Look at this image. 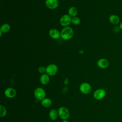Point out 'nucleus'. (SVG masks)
<instances>
[{
  "label": "nucleus",
  "instance_id": "9d476101",
  "mask_svg": "<svg viewBox=\"0 0 122 122\" xmlns=\"http://www.w3.org/2000/svg\"><path fill=\"white\" fill-rule=\"evenodd\" d=\"M97 64L100 68L104 69L109 66V62L107 59L104 58H101L98 60Z\"/></svg>",
  "mask_w": 122,
  "mask_h": 122
},
{
  "label": "nucleus",
  "instance_id": "6ab92c4d",
  "mask_svg": "<svg viewBox=\"0 0 122 122\" xmlns=\"http://www.w3.org/2000/svg\"><path fill=\"white\" fill-rule=\"evenodd\" d=\"M81 22V20L78 17H74L71 18V23H72L73 25H79Z\"/></svg>",
  "mask_w": 122,
  "mask_h": 122
},
{
  "label": "nucleus",
  "instance_id": "f3484780",
  "mask_svg": "<svg viewBox=\"0 0 122 122\" xmlns=\"http://www.w3.org/2000/svg\"><path fill=\"white\" fill-rule=\"evenodd\" d=\"M10 26L8 23H4L1 26L0 28V31L2 33H7L10 30Z\"/></svg>",
  "mask_w": 122,
  "mask_h": 122
},
{
  "label": "nucleus",
  "instance_id": "4468645a",
  "mask_svg": "<svg viewBox=\"0 0 122 122\" xmlns=\"http://www.w3.org/2000/svg\"><path fill=\"white\" fill-rule=\"evenodd\" d=\"M49 115V117H50V119L51 120L55 121L57 119V118L59 116L58 112L56 109H51L50 111Z\"/></svg>",
  "mask_w": 122,
  "mask_h": 122
},
{
  "label": "nucleus",
  "instance_id": "5701e85b",
  "mask_svg": "<svg viewBox=\"0 0 122 122\" xmlns=\"http://www.w3.org/2000/svg\"><path fill=\"white\" fill-rule=\"evenodd\" d=\"M62 122H69V121H68L67 120H63Z\"/></svg>",
  "mask_w": 122,
  "mask_h": 122
},
{
  "label": "nucleus",
  "instance_id": "f03ea898",
  "mask_svg": "<svg viewBox=\"0 0 122 122\" xmlns=\"http://www.w3.org/2000/svg\"><path fill=\"white\" fill-rule=\"evenodd\" d=\"M58 114L60 118L62 120H67L70 115V112L68 108L65 107H60L58 110Z\"/></svg>",
  "mask_w": 122,
  "mask_h": 122
},
{
  "label": "nucleus",
  "instance_id": "2eb2a0df",
  "mask_svg": "<svg viewBox=\"0 0 122 122\" xmlns=\"http://www.w3.org/2000/svg\"><path fill=\"white\" fill-rule=\"evenodd\" d=\"M68 13V14L70 16H71V18L76 17L78 13L77 9L74 6H71L69 9Z\"/></svg>",
  "mask_w": 122,
  "mask_h": 122
},
{
  "label": "nucleus",
  "instance_id": "aec40b11",
  "mask_svg": "<svg viewBox=\"0 0 122 122\" xmlns=\"http://www.w3.org/2000/svg\"><path fill=\"white\" fill-rule=\"evenodd\" d=\"M38 71L40 73L42 74H44L45 72H46V68L42 66H40L38 69Z\"/></svg>",
  "mask_w": 122,
  "mask_h": 122
},
{
  "label": "nucleus",
  "instance_id": "412c9836",
  "mask_svg": "<svg viewBox=\"0 0 122 122\" xmlns=\"http://www.w3.org/2000/svg\"><path fill=\"white\" fill-rule=\"evenodd\" d=\"M69 83V80L68 78H66L64 80V84L65 85H67Z\"/></svg>",
  "mask_w": 122,
  "mask_h": 122
},
{
  "label": "nucleus",
  "instance_id": "7ed1b4c3",
  "mask_svg": "<svg viewBox=\"0 0 122 122\" xmlns=\"http://www.w3.org/2000/svg\"><path fill=\"white\" fill-rule=\"evenodd\" d=\"M34 95L35 98L39 101H42L45 98L46 92L45 90L41 88H36L34 91Z\"/></svg>",
  "mask_w": 122,
  "mask_h": 122
},
{
  "label": "nucleus",
  "instance_id": "f8f14e48",
  "mask_svg": "<svg viewBox=\"0 0 122 122\" xmlns=\"http://www.w3.org/2000/svg\"><path fill=\"white\" fill-rule=\"evenodd\" d=\"M40 81L41 83L43 85H46L50 81V76L46 73L42 74L40 77Z\"/></svg>",
  "mask_w": 122,
  "mask_h": 122
},
{
  "label": "nucleus",
  "instance_id": "f257e3e1",
  "mask_svg": "<svg viewBox=\"0 0 122 122\" xmlns=\"http://www.w3.org/2000/svg\"><path fill=\"white\" fill-rule=\"evenodd\" d=\"M73 34V30L71 27H65L61 31V38L65 41L69 40L72 38Z\"/></svg>",
  "mask_w": 122,
  "mask_h": 122
},
{
  "label": "nucleus",
  "instance_id": "b1692460",
  "mask_svg": "<svg viewBox=\"0 0 122 122\" xmlns=\"http://www.w3.org/2000/svg\"></svg>",
  "mask_w": 122,
  "mask_h": 122
},
{
  "label": "nucleus",
  "instance_id": "9b49d317",
  "mask_svg": "<svg viewBox=\"0 0 122 122\" xmlns=\"http://www.w3.org/2000/svg\"><path fill=\"white\" fill-rule=\"evenodd\" d=\"M50 36L53 39L57 40L61 37V32L55 28H52L49 31Z\"/></svg>",
  "mask_w": 122,
  "mask_h": 122
},
{
  "label": "nucleus",
  "instance_id": "1a4fd4ad",
  "mask_svg": "<svg viewBox=\"0 0 122 122\" xmlns=\"http://www.w3.org/2000/svg\"><path fill=\"white\" fill-rule=\"evenodd\" d=\"M16 91L13 88L9 87L4 92L5 96L8 98H13L16 95Z\"/></svg>",
  "mask_w": 122,
  "mask_h": 122
},
{
  "label": "nucleus",
  "instance_id": "dca6fc26",
  "mask_svg": "<svg viewBox=\"0 0 122 122\" xmlns=\"http://www.w3.org/2000/svg\"><path fill=\"white\" fill-rule=\"evenodd\" d=\"M41 104L44 107L48 108L51 106L52 101L49 98H45L42 101H41Z\"/></svg>",
  "mask_w": 122,
  "mask_h": 122
},
{
  "label": "nucleus",
  "instance_id": "423d86ee",
  "mask_svg": "<svg viewBox=\"0 0 122 122\" xmlns=\"http://www.w3.org/2000/svg\"><path fill=\"white\" fill-rule=\"evenodd\" d=\"M71 17L68 14H64L62 15L60 19V24L65 27L69 26V25L71 23Z\"/></svg>",
  "mask_w": 122,
  "mask_h": 122
},
{
  "label": "nucleus",
  "instance_id": "4be33fe9",
  "mask_svg": "<svg viewBox=\"0 0 122 122\" xmlns=\"http://www.w3.org/2000/svg\"><path fill=\"white\" fill-rule=\"evenodd\" d=\"M119 27H120V29L122 30V21L120 22V25H119Z\"/></svg>",
  "mask_w": 122,
  "mask_h": 122
},
{
  "label": "nucleus",
  "instance_id": "a211bd4d",
  "mask_svg": "<svg viewBox=\"0 0 122 122\" xmlns=\"http://www.w3.org/2000/svg\"><path fill=\"white\" fill-rule=\"evenodd\" d=\"M7 113V111L5 107L2 105H0V117H4Z\"/></svg>",
  "mask_w": 122,
  "mask_h": 122
},
{
  "label": "nucleus",
  "instance_id": "39448f33",
  "mask_svg": "<svg viewBox=\"0 0 122 122\" xmlns=\"http://www.w3.org/2000/svg\"><path fill=\"white\" fill-rule=\"evenodd\" d=\"M106 92L103 89H98L95 90L93 94L94 98L96 100H101L103 99L106 96Z\"/></svg>",
  "mask_w": 122,
  "mask_h": 122
},
{
  "label": "nucleus",
  "instance_id": "6e6552de",
  "mask_svg": "<svg viewBox=\"0 0 122 122\" xmlns=\"http://www.w3.org/2000/svg\"><path fill=\"white\" fill-rule=\"evenodd\" d=\"M45 4L48 9L54 10L58 7L59 2L58 0H46Z\"/></svg>",
  "mask_w": 122,
  "mask_h": 122
},
{
  "label": "nucleus",
  "instance_id": "20e7f679",
  "mask_svg": "<svg viewBox=\"0 0 122 122\" xmlns=\"http://www.w3.org/2000/svg\"><path fill=\"white\" fill-rule=\"evenodd\" d=\"M58 68L57 66L55 64H50L46 68V73L50 76L55 75L58 72Z\"/></svg>",
  "mask_w": 122,
  "mask_h": 122
},
{
  "label": "nucleus",
  "instance_id": "0eeeda50",
  "mask_svg": "<svg viewBox=\"0 0 122 122\" xmlns=\"http://www.w3.org/2000/svg\"><path fill=\"white\" fill-rule=\"evenodd\" d=\"M80 92L84 94H87L91 92L92 91V86L88 82H83L80 86Z\"/></svg>",
  "mask_w": 122,
  "mask_h": 122
},
{
  "label": "nucleus",
  "instance_id": "ddd939ff",
  "mask_svg": "<svg viewBox=\"0 0 122 122\" xmlns=\"http://www.w3.org/2000/svg\"><path fill=\"white\" fill-rule=\"evenodd\" d=\"M109 20L112 24L116 25L120 22V18L117 15L112 14L109 17Z\"/></svg>",
  "mask_w": 122,
  "mask_h": 122
}]
</instances>
